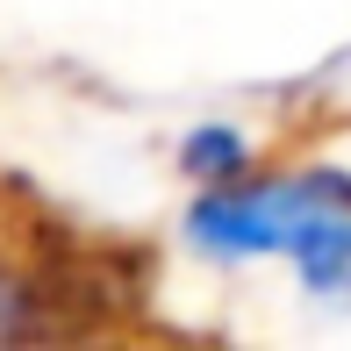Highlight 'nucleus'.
Wrapping results in <instances>:
<instances>
[{"mask_svg": "<svg viewBox=\"0 0 351 351\" xmlns=\"http://www.w3.org/2000/svg\"><path fill=\"white\" fill-rule=\"evenodd\" d=\"M330 201H351L344 172H287V180H222L194 201L186 215V237L215 258H265V251H287L294 222L308 208H330Z\"/></svg>", "mask_w": 351, "mask_h": 351, "instance_id": "1", "label": "nucleus"}, {"mask_svg": "<svg viewBox=\"0 0 351 351\" xmlns=\"http://www.w3.org/2000/svg\"><path fill=\"white\" fill-rule=\"evenodd\" d=\"M287 258L308 294L344 301L351 294V201H330V208H308L287 237Z\"/></svg>", "mask_w": 351, "mask_h": 351, "instance_id": "2", "label": "nucleus"}, {"mask_svg": "<svg viewBox=\"0 0 351 351\" xmlns=\"http://www.w3.org/2000/svg\"><path fill=\"white\" fill-rule=\"evenodd\" d=\"M180 165H186V180L222 186V180H244L251 172V143H244V130H230V122H201V130H186V143H180Z\"/></svg>", "mask_w": 351, "mask_h": 351, "instance_id": "3", "label": "nucleus"}]
</instances>
